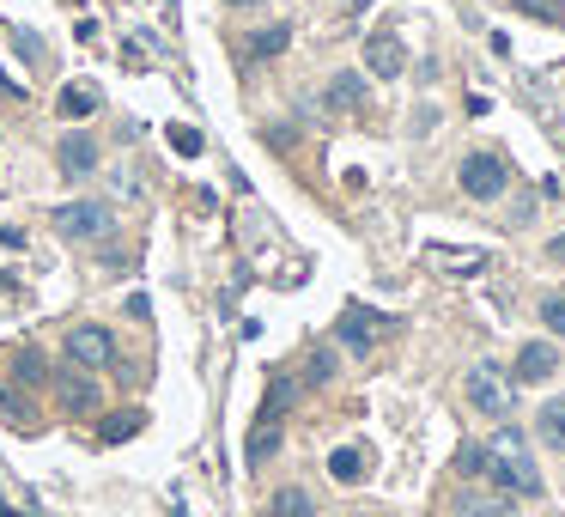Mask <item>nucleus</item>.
I'll use <instances>...</instances> for the list:
<instances>
[{
    "label": "nucleus",
    "instance_id": "obj_1",
    "mask_svg": "<svg viewBox=\"0 0 565 517\" xmlns=\"http://www.w3.org/2000/svg\"><path fill=\"white\" fill-rule=\"evenodd\" d=\"M487 481L505 487L511 499H541V469H535V457L523 451V432L505 426L493 445H487Z\"/></svg>",
    "mask_w": 565,
    "mask_h": 517
},
{
    "label": "nucleus",
    "instance_id": "obj_2",
    "mask_svg": "<svg viewBox=\"0 0 565 517\" xmlns=\"http://www.w3.org/2000/svg\"><path fill=\"white\" fill-rule=\"evenodd\" d=\"M49 226H55L61 238H73V244H92V238L110 232V207H104V201H61V207L49 213Z\"/></svg>",
    "mask_w": 565,
    "mask_h": 517
},
{
    "label": "nucleus",
    "instance_id": "obj_3",
    "mask_svg": "<svg viewBox=\"0 0 565 517\" xmlns=\"http://www.w3.org/2000/svg\"><path fill=\"white\" fill-rule=\"evenodd\" d=\"M456 183H462V195H468V201H499V195H505V183H511V171H505V159H499V153H468V159H462V171H456Z\"/></svg>",
    "mask_w": 565,
    "mask_h": 517
},
{
    "label": "nucleus",
    "instance_id": "obj_4",
    "mask_svg": "<svg viewBox=\"0 0 565 517\" xmlns=\"http://www.w3.org/2000/svg\"><path fill=\"white\" fill-rule=\"evenodd\" d=\"M462 390H468V408L474 414H487V420H505L511 414V384H505L499 365H474Z\"/></svg>",
    "mask_w": 565,
    "mask_h": 517
},
{
    "label": "nucleus",
    "instance_id": "obj_5",
    "mask_svg": "<svg viewBox=\"0 0 565 517\" xmlns=\"http://www.w3.org/2000/svg\"><path fill=\"white\" fill-rule=\"evenodd\" d=\"M67 359H73V365H86V372H104V365L116 359V335L98 329V323H79V329L67 335Z\"/></svg>",
    "mask_w": 565,
    "mask_h": 517
},
{
    "label": "nucleus",
    "instance_id": "obj_6",
    "mask_svg": "<svg viewBox=\"0 0 565 517\" xmlns=\"http://www.w3.org/2000/svg\"><path fill=\"white\" fill-rule=\"evenodd\" d=\"M377 341H383V317L365 311V305H347V311H341V347H347L353 359H365V353H377Z\"/></svg>",
    "mask_w": 565,
    "mask_h": 517
},
{
    "label": "nucleus",
    "instance_id": "obj_7",
    "mask_svg": "<svg viewBox=\"0 0 565 517\" xmlns=\"http://www.w3.org/2000/svg\"><path fill=\"white\" fill-rule=\"evenodd\" d=\"M55 165H61V177H92V171H98V140H92L86 128L61 134V146H55Z\"/></svg>",
    "mask_w": 565,
    "mask_h": 517
},
{
    "label": "nucleus",
    "instance_id": "obj_8",
    "mask_svg": "<svg viewBox=\"0 0 565 517\" xmlns=\"http://www.w3.org/2000/svg\"><path fill=\"white\" fill-rule=\"evenodd\" d=\"M365 67H371V80H395V73L408 67V49H401V37H395V31L365 37Z\"/></svg>",
    "mask_w": 565,
    "mask_h": 517
},
{
    "label": "nucleus",
    "instance_id": "obj_9",
    "mask_svg": "<svg viewBox=\"0 0 565 517\" xmlns=\"http://www.w3.org/2000/svg\"><path fill=\"white\" fill-rule=\"evenodd\" d=\"M49 384H55V402H61L67 414H98V408H104L98 384H92V378H79V372H55Z\"/></svg>",
    "mask_w": 565,
    "mask_h": 517
},
{
    "label": "nucleus",
    "instance_id": "obj_10",
    "mask_svg": "<svg viewBox=\"0 0 565 517\" xmlns=\"http://www.w3.org/2000/svg\"><path fill=\"white\" fill-rule=\"evenodd\" d=\"M553 372H559V347H553V341H529V347L517 353V372H511V378H517V384H547Z\"/></svg>",
    "mask_w": 565,
    "mask_h": 517
},
{
    "label": "nucleus",
    "instance_id": "obj_11",
    "mask_svg": "<svg viewBox=\"0 0 565 517\" xmlns=\"http://www.w3.org/2000/svg\"><path fill=\"white\" fill-rule=\"evenodd\" d=\"M329 475H335L341 487H359V481L371 475V451H365V445H335V451H329Z\"/></svg>",
    "mask_w": 565,
    "mask_h": 517
},
{
    "label": "nucleus",
    "instance_id": "obj_12",
    "mask_svg": "<svg viewBox=\"0 0 565 517\" xmlns=\"http://www.w3.org/2000/svg\"><path fill=\"white\" fill-rule=\"evenodd\" d=\"M274 451H280V414H262L256 432H250V445H244V463L256 469V463H268Z\"/></svg>",
    "mask_w": 565,
    "mask_h": 517
},
{
    "label": "nucleus",
    "instance_id": "obj_13",
    "mask_svg": "<svg viewBox=\"0 0 565 517\" xmlns=\"http://www.w3.org/2000/svg\"><path fill=\"white\" fill-rule=\"evenodd\" d=\"M286 49H292V25H262V31L244 43L250 61H274V55H286Z\"/></svg>",
    "mask_w": 565,
    "mask_h": 517
},
{
    "label": "nucleus",
    "instance_id": "obj_14",
    "mask_svg": "<svg viewBox=\"0 0 565 517\" xmlns=\"http://www.w3.org/2000/svg\"><path fill=\"white\" fill-rule=\"evenodd\" d=\"M329 110H347V116L365 110V80H359V73H335V80H329Z\"/></svg>",
    "mask_w": 565,
    "mask_h": 517
},
{
    "label": "nucleus",
    "instance_id": "obj_15",
    "mask_svg": "<svg viewBox=\"0 0 565 517\" xmlns=\"http://www.w3.org/2000/svg\"><path fill=\"white\" fill-rule=\"evenodd\" d=\"M535 432H541V445H553V451H565V396H553V402H541V414H535Z\"/></svg>",
    "mask_w": 565,
    "mask_h": 517
},
{
    "label": "nucleus",
    "instance_id": "obj_16",
    "mask_svg": "<svg viewBox=\"0 0 565 517\" xmlns=\"http://www.w3.org/2000/svg\"><path fill=\"white\" fill-rule=\"evenodd\" d=\"M438 268H450V274H474V268H487V256H480V250H444V244H432L426 250Z\"/></svg>",
    "mask_w": 565,
    "mask_h": 517
},
{
    "label": "nucleus",
    "instance_id": "obj_17",
    "mask_svg": "<svg viewBox=\"0 0 565 517\" xmlns=\"http://www.w3.org/2000/svg\"><path fill=\"white\" fill-rule=\"evenodd\" d=\"M268 511H274V517H310V511H316V499H310L304 487H280Z\"/></svg>",
    "mask_w": 565,
    "mask_h": 517
},
{
    "label": "nucleus",
    "instance_id": "obj_18",
    "mask_svg": "<svg viewBox=\"0 0 565 517\" xmlns=\"http://www.w3.org/2000/svg\"><path fill=\"white\" fill-rule=\"evenodd\" d=\"M92 110H98V92H86V86H67V92H61V116H67V122L92 116Z\"/></svg>",
    "mask_w": 565,
    "mask_h": 517
},
{
    "label": "nucleus",
    "instance_id": "obj_19",
    "mask_svg": "<svg viewBox=\"0 0 565 517\" xmlns=\"http://www.w3.org/2000/svg\"><path fill=\"white\" fill-rule=\"evenodd\" d=\"M140 420H146V414H134V408H128V414H110V420H104V445H122V438H134Z\"/></svg>",
    "mask_w": 565,
    "mask_h": 517
},
{
    "label": "nucleus",
    "instance_id": "obj_20",
    "mask_svg": "<svg viewBox=\"0 0 565 517\" xmlns=\"http://www.w3.org/2000/svg\"><path fill=\"white\" fill-rule=\"evenodd\" d=\"M171 146H177V153H183V159H201V146H207V134H201V128H189V122H177V128H171Z\"/></svg>",
    "mask_w": 565,
    "mask_h": 517
},
{
    "label": "nucleus",
    "instance_id": "obj_21",
    "mask_svg": "<svg viewBox=\"0 0 565 517\" xmlns=\"http://www.w3.org/2000/svg\"><path fill=\"white\" fill-rule=\"evenodd\" d=\"M468 517H517L511 493H493V499H468Z\"/></svg>",
    "mask_w": 565,
    "mask_h": 517
},
{
    "label": "nucleus",
    "instance_id": "obj_22",
    "mask_svg": "<svg viewBox=\"0 0 565 517\" xmlns=\"http://www.w3.org/2000/svg\"><path fill=\"white\" fill-rule=\"evenodd\" d=\"M541 323H547V335H565V292H547L541 299Z\"/></svg>",
    "mask_w": 565,
    "mask_h": 517
},
{
    "label": "nucleus",
    "instance_id": "obj_23",
    "mask_svg": "<svg viewBox=\"0 0 565 517\" xmlns=\"http://www.w3.org/2000/svg\"><path fill=\"white\" fill-rule=\"evenodd\" d=\"M304 378H310V384H329V378H335V353H329V347H316L310 365H304Z\"/></svg>",
    "mask_w": 565,
    "mask_h": 517
},
{
    "label": "nucleus",
    "instance_id": "obj_24",
    "mask_svg": "<svg viewBox=\"0 0 565 517\" xmlns=\"http://www.w3.org/2000/svg\"><path fill=\"white\" fill-rule=\"evenodd\" d=\"M523 13H535V19H553V25H565V0H517Z\"/></svg>",
    "mask_w": 565,
    "mask_h": 517
},
{
    "label": "nucleus",
    "instance_id": "obj_25",
    "mask_svg": "<svg viewBox=\"0 0 565 517\" xmlns=\"http://www.w3.org/2000/svg\"><path fill=\"white\" fill-rule=\"evenodd\" d=\"M0 408H7V414H13V420H19V426H25V420H31V414H25V396H19V390H13V384H0Z\"/></svg>",
    "mask_w": 565,
    "mask_h": 517
},
{
    "label": "nucleus",
    "instance_id": "obj_26",
    "mask_svg": "<svg viewBox=\"0 0 565 517\" xmlns=\"http://www.w3.org/2000/svg\"><path fill=\"white\" fill-rule=\"evenodd\" d=\"M462 475H487V445H468L462 451Z\"/></svg>",
    "mask_w": 565,
    "mask_h": 517
},
{
    "label": "nucleus",
    "instance_id": "obj_27",
    "mask_svg": "<svg viewBox=\"0 0 565 517\" xmlns=\"http://www.w3.org/2000/svg\"><path fill=\"white\" fill-rule=\"evenodd\" d=\"M547 256H553V262H565V232H559V238L547 244Z\"/></svg>",
    "mask_w": 565,
    "mask_h": 517
},
{
    "label": "nucleus",
    "instance_id": "obj_28",
    "mask_svg": "<svg viewBox=\"0 0 565 517\" xmlns=\"http://www.w3.org/2000/svg\"><path fill=\"white\" fill-rule=\"evenodd\" d=\"M347 517H383V511H347Z\"/></svg>",
    "mask_w": 565,
    "mask_h": 517
},
{
    "label": "nucleus",
    "instance_id": "obj_29",
    "mask_svg": "<svg viewBox=\"0 0 565 517\" xmlns=\"http://www.w3.org/2000/svg\"><path fill=\"white\" fill-rule=\"evenodd\" d=\"M231 7H256V0H231Z\"/></svg>",
    "mask_w": 565,
    "mask_h": 517
},
{
    "label": "nucleus",
    "instance_id": "obj_30",
    "mask_svg": "<svg viewBox=\"0 0 565 517\" xmlns=\"http://www.w3.org/2000/svg\"><path fill=\"white\" fill-rule=\"evenodd\" d=\"M262 517H274V511H262Z\"/></svg>",
    "mask_w": 565,
    "mask_h": 517
}]
</instances>
